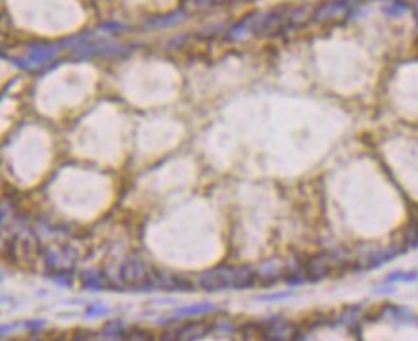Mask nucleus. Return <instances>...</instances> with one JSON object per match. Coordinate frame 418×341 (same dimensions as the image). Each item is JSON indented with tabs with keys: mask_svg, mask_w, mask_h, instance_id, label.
<instances>
[{
	"mask_svg": "<svg viewBox=\"0 0 418 341\" xmlns=\"http://www.w3.org/2000/svg\"><path fill=\"white\" fill-rule=\"evenodd\" d=\"M359 4V0H326L321 2L311 14V20L317 23L340 22L342 18L351 16V10Z\"/></svg>",
	"mask_w": 418,
	"mask_h": 341,
	"instance_id": "f03ea898",
	"label": "nucleus"
},
{
	"mask_svg": "<svg viewBox=\"0 0 418 341\" xmlns=\"http://www.w3.org/2000/svg\"><path fill=\"white\" fill-rule=\"evenodd\" d=\"M408 10H410V4L405 2V0H393V2H389V4L384 6V14L389 16V18H399V16H403Z\"/></svg>",
	"mask_w": 418,
	"mask_h": 341,
	"instance_id": "9d476101",
	"label": "nucleus"
},
{
	"mask_svg": "<svg viewBox=\"0 0 418 341\" xmlns=\"http://www.w3.org/2000/svg\"><path fill=\"white\" fill-rule=\"evenodd\" d=\"M416 278H418V270H408V272L397 270V272L387 274L386 284H393V282H414Z\"/></svg>",
	"mask_w": 418,
	"mask_h": 341,
	"instance_id": "9b49d317",
	"label": "nucleus"
},
{
	"mask_svg": "<svg viewBox=\"0 0 418 341\" xmlns=\"http://www.w3.org/2000/svg\"><path fill=\"white\" fill-rule=\"evenodd\" d=\"M414 14H416V22H418V0H414Z\"/></svg>",
	"mask_w": 418,
	"mask_h": 341,
	"instance_id": "2eb2a0df",
	"label": "nucleus"
},
{
	"mask_svg": "<svg viewBox=\"0 0 418 341\" xmlns=\"http://www.w3.org/2000/svg\"><path fill=\"white\" fill-rule=\"evenodd\" d=\"M294 333H296L294 326L284 318L268 320V322H265V326L261 330L263 339L267 341H292L294 339Z\"/></svg>",
	"mask_w": 418,
	"mask_h": 341,
	"instance_id": "7ed1b4c3",
	"label": "nucleus"
},
{
	"mask_svg": "<svg viewBox=\"0 0 418 341\" xmlns=\"http://www.w3.org/2000/svg\"><path fill=\"white\" fill-rule=\"evenodd\" d=\"M361 314H363V307H361V305L349 307V309H345L342 314H340L338 324H340V326H351V324H357V320H359Z\"/></svg>",
	"mask_w": 418,
	"mask_h": 341,
	"instance_id": "1a4fd4ad",
	"label": "nucleus"
},
{
	"mask_svg": "<svg viewBox=\"0 0 418 341\" xmlns=\"http://www.w3.org/2000/svg\"><path fill=\"white\" fill-rule=\"evenodd\" d=\"M416 223H418V221H416Z\"/></svg>",
	"mask_w": 418,
	"mask_h": 341,
	"instance_id": "dca6fc26",
	"label": "nucleus"
},
{
	"mask_svg": "<svg viewBox=\"0 0 418 341\" xmlns=\"http://www.w3.org/2000/svg\"><path fill=\"white\" fill-rule=\"evenodd\" d=\"M307 282V278L303 276H290L288 278V284H292V286H301V284H305Z\"/></svg>",
	"mask_w": 418,
	"mask_h": 341,
	"instance_id": "4468645a",
	"label": "nucleus"
},
{
	"mask_svg": "<svg viewBox=\"0 0 418 341\" xmlns=\"http://www.w3.org/2000/svg\"><path fill=\"white\" fill-rule=\"evenodd\" d=\"M403 249L401 247H384V249H378V251H374V253H370V255L365 259V267L366 268H378L382 267V265H386L387 261H391V259H395L399 253H401Z\"/></svg>",
	"mask_w": 418,
	"mask_h": 341,
	"instance_id": "39448f33",
	"label": "nucleus"
},
{
	"mask_svg": "<svg viewBox=\"0 0 418 341\" xmlns=\"http://www.w3.org/2000/svg\"><path fill=\"white\" fill-rule=\"evenodd\" d=\"M207 324H202V322H188L184 324L181 330L177 331V339L179 341H194L204 337L207 333Z\"/></svg>",
	"mask_w": 418,
	"mask_h": 341,
	"instance_id": "423d86ee",
	"label": "nucleus"
},
{
	"mask_svg": "<svg viewBox=\"0 0 418 341\" xmlns=\"http://www.w3.org/2000/svg\"><path fill=\"white\" fill-rule=\"evenodd\" d=\"M123 276L127 282H142L144 276H146V268H144V263H129L127 267L123 268Z\"/></svg>",
	"mask_w": 418,
	"mask_h": 341,
	"instance_id": "0eeeda50",
	"label": "nucleus"
},
{
	"mask_svg": "<svg viewBox=\"0 0 418 341\" xmlns=\"http://www.w3.org/2000/svg\"><path fill=\"white\" fill-rule=\"evenodd\" d=\"M200 288L223 289V288H244L251 284V268H213L198 278Z\"/></svg>",
	"mask_w": 418,
	"mask_h": 341,
	"instance_id": "f257e3e1",
	"label": "nucleus"
},
{
	"mask_svg": "<svg viewBox=\"0 0 418 341\" xmlns=\"http://www.w3.org/2000/svg\"><path fill=\"white\" fill-rule=\"evenodd\" d=\"M125 341H154V335L142 328H134L125 335Z\"/></svg>",
	"mask_w": 418,
	"mask_h": 341,
	"instance_id": "ddd939ff",
	"label": "nucleus"
},
{
	"mask_svg": "<svg viewBox=\"0 0 418 341\" xmlns=\"http://www.w3.org/2000/svg\"><path fill=\"white\" fill-rule=\"evenodd\" d=\"M336 265L338 263L332 259V255H326V253L311 257L309 263H307V267H305V270H307V280H315V282L324 280L326 276L332 274Z\"/></svg>",
	"mask_w": 418,
	"mask_h": 341,
	"instance_id": "20e7f679",
	"label": "nucleus"
},
{
	"mask_svg": "<svg viewBox=\"0 0 418 341\" xmlns=\"http://www.w3.org/2000/svg\"><path fill=\"white\" fill-rule=\"evenodd\" d=\"M403 242H405V247H410V249L418 247V223H412L407 230H405Z\"/></svg>",
	"mask_w": 418,
	"mask_h": 341,
	"instance_id": "f8f14e48",
	"label": "nucleus"
},
{
	"mask_svg": "<svg viewBox=\"0 0 418 341\" xmlns=\"http://www.w3.org/2000/svg\"><path fill=\"white\" fill-rule=\"evenodd\" d=\"M213 309H215L213 303H198V305H190V307L179 309L175 314L177 316H194V314H205V312H209V310Z\"/></svg>",
	"mask_w": 418,
	"mask_h": 341,
	"instance_id": "6e6552de",
	"label": "nucleus"
}]
</instances>
